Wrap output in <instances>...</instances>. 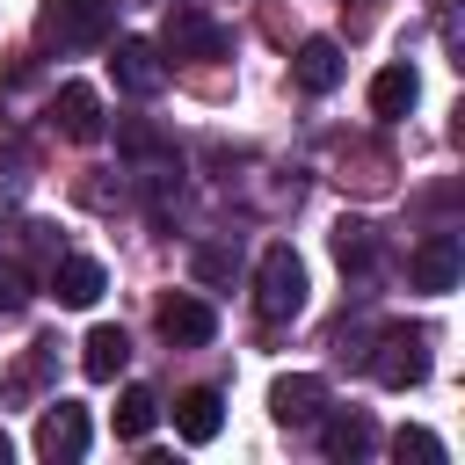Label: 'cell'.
<instances>
[{
    "mask_svg": "<svg viewBox=\"0 0 465 465\" xmlns=\"http://www.w3.org/2000/svg\"><path fill=\"white\" fill-rule=\"evenodd\" d=\"M254 312L269 327H283V320L305 312V262H298L291 240H269L262 247V262H254Z\"/></svg>",
    "mask_w": 465,
    "mask_h": 465,
    "instance_id": "cell-1",
    "label": "cell"
},
{
    "mask_svg": "<svg viewBox=\"0 0 465 465\" xmlns=\"http://www.w3.org/2000/svg\"><path fill=\"white\" fill-rule=\"evenodd\" d=\"M36 36L58 44V51H94V44L116 36V7H109V0H44Z\"/></svg>",
    "mask_w": 465,
    "mask_h": 465,
    "instance_id": "cell-2",
    "label": "cell"
},
{
    "mask_svg": "<svg viewBox=\"0 0 465 465\" xmlns=\"http://www.w3.org/2000/svg\"><path fill=\"white\" fill-rule=\"evenodd\" d=\"M371 378H378L385 392L421 385V378H429V341H421L414 327H385V341H378V356H371Z\"/></svg>",
    "mask_w": 465,
    "mask_h": 465,
    "instance_id": "cell-3",
    "label": "cell"
},
{
    "mask_svg": "<svg viewBox=\"0 0 465 465\" xmlns=\"http://www.w3.org/2000/svg\"><path fill=\"white\" fill-rule=\"evenodd\" d=\"M160 51H174V58H225V29H218L203 7L174 0L167 22H160Z\"/></svg>",
    "mask_w": 465,
    "mask_h": 465,
    "instance_id": "cell-4",
    "label": "cell"
},
{
    "mask_svg": "<svg viewBox=\"0 0 465 465\" xmlns=\"http://www.w3.org/2000/svg\"><path fill=\"white\" fill-rule=\"evenodd\" d=\"M109 73H116V87L138 94V102H153V94L167 87V58H160V44H145V36H116Z\"/></svg>",
    "mask_w": 465,
    "mask_h": 465,
    "instance_id": "cell-5",
    "label": "cell"
},
{
    "mask_svg": "<svg viewBox=\"0 0 465 465\" xmlns=\"http://www.w3.org/2000/svg\"><path fill=\"white\" fill-rule=\"evenodd\" d=\"M36 458H51V465L87 458V407H73V400L44 407V421H36Z\"/></svg>",
    "mask_w": 465,
    "mask_h": 465,
    "instance_id": "cell-6",
    "label": "cell"
},
{
    "mask_svg": "<svg viewBox=\"0 0 465 465\" xmlns=\"http://www.w3.org/2000/svg\"><path fill=\"white\" fill-rule=\"evenodd\" d=\"M51 124H58L73 145H94V138L109 131V124H102V94H94L87 80H65V87L51 94Z\"/></svg>",
    "mask_w": 465,
    "mask_h": 465,
    "instance_id": "cell-7",
    "label": "cell"
},
{
    "mask_svg": "<svg viewBox=\"0 0 465 465\" xmlns=\"http://www.w3.org/2000/svg\"><path fill=\"white\" fill-rule=\"evenodd\" d=\"M458 269H465V240H458V232H429V240L407 254L414 291H450V283H458Z\"/></svg>",
    "mask_w": 465,
    "mask_h": 465,
    "instance_id": "cell-8",
    "label": "cell"
},
{
    "mask_svg": "<svg viewBox=\"0 0 465 465\" xmlns=\"http://www.w3.org/2000/svg\"><path fill=\"white\" fill-rule=\"evenodd\" d=\"M269 414H276L283 429H312V421L327 414V385H320L312 371H291V378L269 385Z\"/></svg>",
    "mask_w": 465,
    "mask_h": 465,
    "instance_id": "cell-9",
    "label": "cell"
},
{
    "mask_svg": "<svg viewBox=\"0 0 465 465\" xmlns=\"http://www.w3.org/2000/svg\"><path fill=\"white\" fill-rule=\"evenodd\" d=\"M160 334H167L174 349H203V341L218 334V312H211L203 298H182V291H174V298H160Z\"/></svg>",
    "mask_w": 465,
    "mask_h": 465,
    "instance_id": "cell-10",
    "label": "cell"
},
{
    "mask_svg": "<svg viewBox=\"0 0 465 465\" xmlns=\"http://www.w3.org/2000/svg\"><path fill=\"white\" fill-rule=\"evenodd\" d=\"M102 291H109V276H102L94 254H58V262H51V298H58V305H94Z\"/></svg>",
    "mask_w": 465,
    "mask_h": 465,
    "instance_id": "cell-11",
    "label": "cell"
},
{
    "mask_svg": "<svg viewBox=\"0 0 465 465\" xmlns=\"http://www.w3.org/2000/svg\"><path fill=\"white\" fill-rule=\"evenodd\" d=\"M218 429H225V392L218 385H196V392L174 400V436L182 443H211Z\"/></svg>",
    "mask_w": 465,
    "mask_h": 465,
    "instance_id": "cell-12",
    "label": "cell"
},
{
    "mask_svg": "<svg viewBox=\"0 0 465 465\" xmlns=\"http://www.w3.org/2000/svg\"><path fill=\"white\" fill-rule=\"evenodd\" d=\"M291 80H298L305 94L341 87V44H334V36H305V44H298V58H291Z\"/></svg>",
    "mask_w": 465,
    "mask_h": 465,
    "instance_id": "cell-13",
    "label": "cell"
},
{
    "mask_svg": "<svg viewBox=\"0 0 465 465\" xmlns=\"http://www.w3.org/2000/svg\"><path fill=\"white\" fill-rule=\"evenodd\" d=\"M124 363H131V334H124V327H87V341H80V371H87L94 385H109Z\"/></svg>",
    "mask_w": 465,
    "mask_h": 465,
    "instance_id": "cell-14",
    "label": "cell"
},
{
    "mask_svg": "<svg viewBox=\"0 0 465 465\" xmlns=\"http://www.w3.org/2000/svg\"><path fill=\"white\" fill-rule=\"evenodd\" d=\"M320 450H327V458H371V450H378L371 414H320Z\"/></svg>",
    "mask_w": 465,
    "mask_h": 465,
    "instance_id": "cell-15",
    "label": "cell"
},
{
    "mask_svg": "<svg viewBox=\"0 0 465 465\" xmlns=\"http://www.w3.org/2000/svg\"><path fill=\"white\" fill-rule=\"evenodd\" d=\"M414 94H421V87H414V65H385V73L371 80V116H385V124H392V116H407V109H414Z\"/></svg>",
    "mask_w": 465,
    "mask_h": 465,
    "instance_id": "cell-16",
    "label": "cell"
},
{
    "mask_svg": "<svg viewBox=\"0 0 465 465\" xmlns=\"http://www.w3.org/2000/svg\"><path fill=\"white\" fill-rule=\"evenodd\" d=\"M334 262H341L349 276H363V269L378 262V225H371V218H341V225H334Z\"/></svg>",
    "mask_w": 465,
    "mask_h": 465,
    "instance_id": "cell-17",
    "label": "cell"
},
{
    "mask_svg": "<svg viewBox=\"0 0 465 465\" xmlns=\"http://www.w3.org/2000/svg\"><path fill=\"white\" fill-rule=\"evenodd\" d=\"M116 153H124V160H138V167H145V160H174L167 131H160V124H145V116H124V124H116Z\"/></svg>",
    "mask_w": 465,
    "mask_h": 465,
    "instance_id": "cell-18",
    "label": "cell"
},
{
    "mask_svg": "<svg viewBox=\"0 0 465 465\" xmlns=\"http://www.w3.org/2000/svg\"><path fill=\"white\" fill-rule=\"evenodd\" d=\"M153 421H160V400H153L145 385H124V400H116V436L138 443V436H153Z\"/></svg>",
    "mask_w": 465,
    "mask_h": 465,
    "instance_id": "cell-19",
    "label": "cell"
},
{
    "mask_svg": "<svg viewBox=\"0 0 465 465\" xmlns=\"http://www.w3.org/2000/svg\"><path fill=\"white\" fill-rule=\"evenodd\" d=\"M392 450L400 458H421V465H443V436H429V429H400Z\"/></svg>",
    "mask_w": 465,
    "mask_h": 465,
    "instance_id": "cell-20",
    "label": "cell"
},
{
    "mask_svg": "<svg viewBox=\"0 0 465 465\" xmlns=\"http://www.w3.org/2000/svg\"><path fill=\"white\" fill-rule=\"evenodd\" d=\"M15 305H29V269L15 254H0V312H15Z\"/></svg>",
    "mask_w": 465,
    "mask_h": 465,
    "instance_id": "cell-21",
    "label": "cell"
},
{
    "mask_svg": "<svg viewBox=\"0 0 465 465\" xmlns=\"http://www.w3.org/2000/svg\"><path fill=\"white\" fill-rule=\"evenodd\" d=\"M196 276H203V283L232 276V254H225V247H196Z\"/></svg>",
    "mask_w": 465,
    "mask_h": 465,
    "instance_id": "cell-22",
    "label": "cell"
},
{
    "mask_svg": "<svg viewBox=\"0 0 465 465\" xmlns=\"http://www.w3.org/2000/svg\"><path fill=\"white\" fill-rule=\"evenodd\" d=\"M7 458H15V443H7V429H0V465H7Z\"/></svg>",
    "mask_w": 465,
    "mask_h": 465,
    "instance_id": "cell-23",
    "label": "cell"
}]
</instances>
